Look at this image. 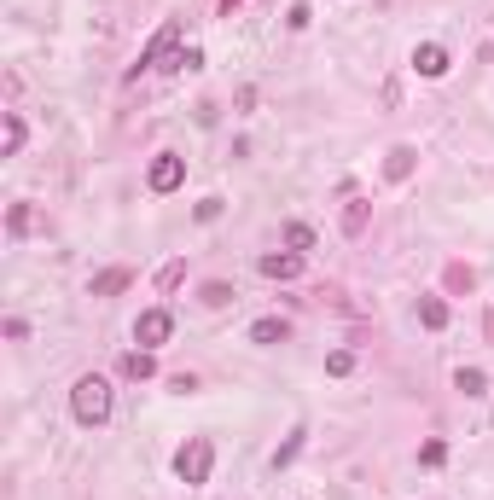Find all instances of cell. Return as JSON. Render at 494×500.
<instances>
[{"mask_svg":"<svg viewBox=\"0 0 494 500\" xmlns=\"http://www.w3.org/2000/svg\"><path fill=\"white\" fill-rule=\"evenodd\" d=\"M70 413H76V425H105L110 419V379H100V372H82L70 390Z\"/></svg>","mask_w":494,"mask_h":500,"instance_id":"obj_1","label":"cell"},{"mask_svg":"<svg viewBox=\"0 0 494 500\" xmlns=\"http://www.w3.org/2000/svg\"><path fill=\"white\" fill-rule=\"evenodd\" d=\"M210 465H215V443L210 436H186V448L174 454V477L186 489H198V483H210Z\"/></svg>","mask_w":494,"mask_h":500,"instance_id":"obj_2","label":"cell"},{"mask_svg":"<svg viewBox=\"0 0 494 500\" xmlns=\"http://www.w3.org/2000/svg\"><path fill=\"white\" fill-rule=\"evenodd\" d=\"M181 29H186L181 18H163V24H157V36H152L146 47H140V65H134L129 76H140V70H152V65H163V58L174 53V41H181Z\"/></svg>","mask_w":494,"mask_h":500,"instance_id":"obj_3","label":"cell"},{"mask_svg":"<svg viewBox=\"0 0 494 500\" xmlns=\"http://www.w3.org/2000/svg\"><path fill=\"white\" fill-rule=\"evenodd\" d=\"M181 181H186V158H174V151H157L152 169H146V186H152L157 198H163V193H174Z\"/></svg>","mask_w":494,"mask_h":500,"instance_id":"obj_4","label":"cell"},{"mask_svg":"<svg viewBox=\"0 0 494 500\" xmlns=\"http://www.w3.org/2000/svg\"><path fill=\"white\" fill-rule=\"evenodd\" d=\"M169 332H174V315H169V308H146V315L134 320V343H140V349H157V343H169Z\"/></svg>","mask_w":494,"mask_h":500,"instance_id":"obj_5","label":"cell"},{"mask_svg":"<svg viewBox=\"0 0 494 500\" xmlns=\"http://www.w3.org/2000/svg\"><path fill=\"white\" fill-rule=\"evenodd\" d=\"M257 268H262L268 279H297V274H302V250H268Z\"/></svg>","mask_w":494,"mask_h":500,"instance_id":"obj_6","label":"cell"},{"mask_svg":"<svg viewBox=\"0 0 494 500\" xmlns=\"http://www.w3.org/2000/svg\"><path fill=\"white\" fill-rule=\"evenodd\" d=\"M413 70L430 76V82H436V76H448V47H436V41L413 47Z\"/></svg>","mask_w":494,"mask_h":500,"instance_id":"obj_7","label":"cell"},{"mask_svg":"<svg viewBox=\"0 0 494 500\" xmlns=\"http://www.w3.org/2000/svg\"><path fill=\"white\" fill-rule=\"evenodd\" d=\"M413 169H419V151H413V146H390V158H384V181H407Z\"/></svg>","mask_w":494,"mask_h":500,"instance_id":"obj_8","label":"cell"},{"mask_svg":"<svg viewBox=\"0 0 494 500\" xmlns=\"http://www.w3.org/2000/svg\"><path fill=\"white\" fill-rule=\"evenodd\" d=\"M285 338H291V320H279V315H262L257 326H250V343H262V349L268 343H285Z\"/></svg>","mask_w":494,"mask_h":500,"instance_id":"obj_9","label":"cell"},{"mask_svg":"<svg viewBox=\"0 0 494 500\" xmlns=\"http://www.w3.org/2000/svg\"><path fill=\"white\" fill-rule=\"evenodd\" d=\"M134 286V268H105L100 279H93V297H117V291H129Z\"/></svg>","mask_w":494,"mask_h":500,"instance_id":"obj_10","label":"cell"},{"mask_svg":"<svg viewBox=\"0 0 494 500\" xmlns=\"http://www.w3.org/2000/svg\"><path fill=\"white\" fill-rule=\"evenodd\" d=\"M419 326L425 332H442V326H448V303H442V297H419Z\"/></svg>","mask_w":494,"mask_h":500,"instance_id":"obj_11","label":"cell"},{"mask_svg":"<svg viewBox=\"0 0 494 500\" xmlns=\"http://www.w3.org/2000/svg\"><path fill=\"white\" fill-rule=\"evenodd\" d=\"M157 361H152V349H129L122 355V379H152Z\"/></svg>","mask_w":494,"mask_h":500,"instance_id":"obj_12","label":"cell"},{"mask_svg":"<svg viewBox=\"0 0 494 500\" xmlns=\"http://www.w3.org/2000/svg\"><path fill=\"white\" fill-rule=\"evenodd\" d=\"M366 215H373V204H366V198H355V204L343 210V233H349V239H361V233H366Z\"/></svg>","mask_w":494,"mask_h":500,"instance_id":"obj_13","label":"cell"},{"mask_svg":"<svg viewBox=\"0 0 494 500\" xmlns=\"http://www.w3.org/2000/svg\"><path fill=\"white\" fill-rule=\"evenodd\" d=\"M0 151H6V158H18V151H24V117L18 111H6V146H0Z\"/></svg>","mask_w":494,"mask_h":500,"instance_id":"obj_14","label":"cell"},{"mask_svg":"<svg viewBox=\"0 0 494 500\" xmlns=\"http://www.w3.org/2000/svg\"><path fill=\"white\" fill-rule=\"evenodd\" d=\"M454 390H466V396H483V390H489V379H483L477 367H459V372H454Z\"/></svg>","mask_w":494,"mask_h":500,"instance_id":"obj_15","label":"cell"},{"mask_svg":"<svg viewBox=\"0 0 494 500\" xmlns=\"http://www.w3.org/2000/svg\"><path fill=\"white\" fill-rule=\"evenodd\" d=\"M285 245H291V250H314V227L309 222H285Z\"/></svg>","mask_w":494,"mask_h":500,"instance_id":"obj_16","label":"cell"},{"mask_svg":"<svg viewBox=\"0 0 494 500\" xmlns=\"http://www.w3.org/2000/svg\"><path fill=\"white\" fill-rule=\"evenodd\" d=\"M297 454H302V425H297V431H291V436L279 443V454H274V472H285V465H291Z\"/></svg>","mask_w":494,"mask_h":500,"instance_id":"obj_17","label":"cell"},{"mask_svg":"<svg viewBox=\"0 0 494 500\" xmlns=\"http://www.w3.org/2000/svg\"><path fill=\"white\" fill-rule=\"evenodd\" d=\"M326 372H331V379H349V372H355V349H331L326 355Z\"/></svg>","mask_w":494,"mask_h":500,"instance_id":"obj_18","label":"cell"},{"mask_svg":"<svg viewBox=\"0 0 494 500\" xmlns=\"http://www.w3.org/2000/svg\"><path fill=\"white\" fill-rule=\"evenodd\" d=\"M29 222H36V215H29V204H12V210H6V233H12V239H24Z\"/></svg>","mask_w":494,"mask_h":500,"instance_id":"obj_19","label":"cell"},{"mask_svg":"<svg viewBox=\"0 0 494 500\" xmlns=\"http://www.w3.org/2000/svg\"><path fill=\"white\" fill-rule=\"evenodd\" d=\"M181 279H186V262L174 256V262H163V274H157V291H174Z\"/></svg>","mask_w":494,"mask_h":500,"instance_id":"obj_20","label":"cell"},{"mask_svg":"<svg viewBox=\"0 0 494 500\" xmlns=\"http://www.w3.org/2000/svg\"><path fill=\"white\" fill-rule=\"evenodd\" d=\"M204 303H210V308H227V303H233V286H221V279H210V286H204Z\"/></svg>","mask_w":494,"mask_h":500,"instance_id":"obj_21","label":"cell"},{"mask_svg":"<svg viewBox=\"0 0 494 500\" xmlns=\"http://www.w3.org/2000/svg\"><path fill=\"white\" fill-rule=\"evenodd\" d=\"M448 286H454V291H471V286H477V274H471V268H459V262H454V268H448Z\"/></svg>","mask_w":494,"mask_h":500,"instance_id":"obj_22","label":"cell"},{"mask_svg":"<svg viewBox=\"0 0 494 500\" xmlns=\"http://www.w3.org/2000/svg\"><path fill=\"white\" fill-rule=\"evenodd\" d=\"M215 215H221V198H204V204L193 210V222H204V227H210V222H215Z\"/></svg>","mask_w":494,"mask_h":500,"instance_id":"obj_23","label":"cell"},{"mask_svg":"<svg viewBox=\"0 0 494 500\" xmlns=\"http://www.w3.org/2000/svg\"><path fill=\"white\" fill-rule=\"evenodd\" d=\"M419 460H425V465H442V460H448V443H425Z\"/></svg>","mask_w":494,"mask_h":500,"instance_id":"obj_24","label":"cell"}]
</instances>
